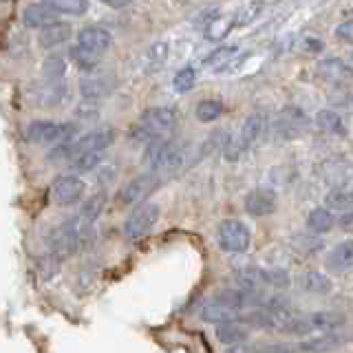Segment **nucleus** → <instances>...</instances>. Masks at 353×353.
<instances>
[{
    "instance_id": "f3484780",
    "label": "nucleus",
    "mask_w": 353,
    "mask_h": 353,
    "mask_svg": "<svg viewBox=\"0 0 353 353\" xmlns=\"http://www.w3.org/2000/svg\"><path fill=\"white\" fill-rule=\"evenodd\" d=\"M325 265L331 272H347L353 268V241H342L331 248L327 254Z\"/></svg>"
},
{
    "instance_id": "4468645a",
    "label": "nucleus",
    "mask_w": 353,
    "mask_h": 353,
    "mask_svg": "<svg viewBox=\"0 0 353 353\" xmlns=\"http://www.w3.org/2000/svg\"><path fill=\"white\" fill-rule=\"evenodd\" d=\"M214 331H216L219 342H223L225 347H230V345H243V342H248L250 334H252V327L239 318V320H230V323H223V325H216Z\"/></svg>"
},
{
    "instance_id": "6ab92c4d",
    "label": "nucleus",
    "mask_w": 353,
    "mask_h": 353,
    "mask_svg": "<svg viewBox=\"0 0 353 353\" xmlns=\"http://www.w3.org/2000/svg\"><path fill=\"white\" fill-rule=\"evenodd\" d=\"M325 179L331 183V188L336 185H349L353 181V165L347 159H329L323 165Z\"/></svg>"
},
{
    "instance_id": "79ce46f5",
    "label": "nucleus",
    "mask_w": 353,
    "mask_h": 353,
    "mask_svg": "<svg viewBox=\"0 0 353 353\" xmlns=\"http://www.w3.org/2000/svg\"><path fill=\"white\" fill-rule=\"evenodd\" d=\"M223 353H254V345H248V342H243V345H230L223 349Z\"/></svg>"
},
{
    "instance_id": "b1692460",
    "label": "nucleus",
    "mask_w": 353,
    "mask_h": 353,
    "mask_svg": "<svg viewBox=\"0 0 353 353\" xmlns=\"http://www.w3.org/2000/svg\"><path fill=\"white\" fill-rule=\"evenodd\" d=\"M115 82H110L108 77H99V75H88L80 80V93L88 99L93 97H104L113 91Z\"/></svg>"
},
{
    "instance_id": "c85d7f7f",
    "label": "nucleus",
    "mask_w": 353,
    "mask_h": 353,
    "mask_svg": "<svg viewBox=\"0 0 353 353\" xmlns=\"http://www.w3.org/2000/svg\"><path fill=\"white\" fill-rule=\"evenodd\" d=\"M42 3L62 16H84L88 11V0H42Z\"/></svg>"
},
{
    "instance_id": "7ed1b4c3",
    "label": "nucleus",
    "mask_w": 353,
    "mask_h": 353,
    "mask_svg": "<svg viewBox=\"0 0 353 353\" xmlns=\"http://www.w3.org/2000/svg\"><path fill=\"white\" fill-rule=\"evenodd\" d=\"M174 128H176L174 110L165 108V106H152L141 113L139 124L135 126V130H132V137L148 146L152 141L165 139Z\"/></svg>"
},
{
    "instance_id": "c756f323",
    "label": "nucleus",
    "mask_w": 353,
    "mask_h": 353,
    "mask_svg": "<svg viewBox=\"0 0 353 353\" xmlns=\"http://www.w3.org/2000/svg\"><path fill=\"white\" fill-rule=\"evenodd\" d=\"M104 208H106V192H97V194L86 199L77 214H80L84 221H88V223H95V221L99 219V214L104 212Z\"/></svg>"
},
{
    "instance_id": "2eb2a0df",
    "label": "nucleus",
    "mask_w": 353,
    "mask_h": 353,
    "mask_svg": "<svg viewBox=\"0 0 353 353\" xmlns=\"http://www.w3.org/2000/svg\"><path fill=\"white\" fill-rule=\"evenodd\" d=\"M318 73L320 77H325V80L334 82V84H340V82H351L353 80V69L340 58H327L318 64Z\"/></svg>"
},
{
    "instance_id": "5701e85b",
    "label": "nucleus",
    "mask_w": 353,
    "mask_h": 353,
    "mask_svg": "<svg viewBox=\"0 0 353 353\" xmlns=\"http://www.w3.org/2000/svg\"><path fill=\"white\" fill-rule=\"evenodd\" d=\"M305 126H307V115L303 113L301 108H296V106H287V108H283L281 121H279V128L285 132L287 137L298 135V132H301Z\"/></svg>"
},
{
    "instance_id": "f8f14e48",
    "label": "nucleus",
    "mask_w": 353,
    "mask_h": 353,
    "mask_svg": "<svg viewBox=\"0 0 353 353\" xmlns=\"http://www.w3.org/2000/svg\"><path fill=\"white\" fill-rule=\"evenodd\" d=\"M22 22L31 29H44L49 25H55V22H60V14H55V11L44 3H31L22 11Z\"/></svg>"
},
{
    "instance_id": "1a4fd4ad",
    "label": "nucleus",
    "mask_w": 353,
    "mask_h": 353,
    "mask_svg": "<svg viewBox=\"0 0 353 353\" xmlns=\"http://www.w3.org/2000/svg\"><path fill=\"white\" fill-rule=\"evenodd\" d=\"M159 185H161V174L143 172V174L135 176V179L128 181L124 188H121V190H119V201L124 203V205L143 203L152 192H157Z\"/></svg>"
},
{
    "instance_id": "c03bdc74",
    "label": "nucleus",
    "mask_w": 353,
    "mask_h": 353,
    "mask_svg": "<svg viewBox=\"0 0 353 353\" xmlns=\"http://www.w3.org/2000/svg\"><path fill=\"white\" fill-rule=\"evenodd\" d=\"M351 58H353V53H351Z\"/></svg>"
},
{
    "instance_id": "dca6fc26",
    "label": "nucleus",
    "mask_w": 353,
    "mask_h": 353,
    "mask_svg": "<svg viewBox=\"0 0 353 353\" xmlns=\"http://www.w3.org/2000/svg\"><path fill=\"white\" fill-rule=\"evenodd\" d=\"M340 345H342V338L329 331V334H320V336L296 342V351L298 353H327V351L338 349Z\"/></svg>"
},
{
    "instance_id": "6e6552de",
    "label": "nucleus",
    "mask_w": 353,
    "mask_h": 353,
    "mask_svg": "<svg viewBox=\"0 0 353 353\" xmlns=\"http://www.w3.org/2000/svg\"><path fill=\"white\" fill-rule=\"evenodd\" d=\"M86 183L82 181L80 174H62L51 183V201L60 208H71L75 203H80V199L84 196Z\"/></svg>"
},
{
    "instance_id": "412c9836",
    "label": "nucleus",
    "mask_w": 353,
    "mask_h": 353,
    "mask_svg": "<svg viewBox=\"0 0 353 353\" xmlns=\"http://www.w3.org/2000/svg\"><path fill=\"white\" fill-rule=\"evenodd\" d=\"M338 225V221L329 208H314L312 212L307 214V228L314 234H327Z\"/></svg>"
},
{
    "instance_id": "9b49d317",
    "label": "nucleus",
    "mask_w": 353,
    "mask_h": 353,
    "mask_svg": "<svg viewBox=\"0 0 353 353\" xmlns=\"http://www.w3.org/2000/svg\"><path fill=\"white\" fill-rule=\"evenodd\" d=\"M115 141V130L113 128H97L86 132L82 137H75L71 143V152H73V159L77 154L82 152H91V150H106L110 143Z\"/></svg>"
},
{
    "instance_id": "aec40b11",
    "label": "nucleus",
    "mask_w": 353,
    "mask_h": 353,
    "mask_svg": "<svg viewBox=\"0 0 353 353\" xmlns=\"http://www.w3.org/2000/svg\"><path fill=\"white\" fill-rule=\"evenodd\" d=\"M73 36V27L66 25V22H55V25H49L40 29V47L44 49H53V47H60V44H64L66 40H71Z\"/></svg>"
},
{
    "instance_id": "cd10ccee",
    "label": "nucleus",
    "mask_w": 353,
    "mask_h": 353,
    "mask_svg": "<svg viewBox=\"0 0 353 353\" xmlns=\"http://www.w3.org/2000/svg\"><path fill=\"white\" fill-rule=\"evenodd\" d=\"M261 130H263V117L261 115H250L245 121H243V126H241L239 135H236L243 150H248L252 143L259 139Z\"/></svg>"
},
{
    "instance_id": "f704fd0d",
    "label": "nucleus",
    "mask_w": 353,
    "mask_h": 353,
    "mask_svg": "<svg viewBox=\"0 0 353 353\" xmlns=\"http://www.w3.org/2000/svg\"><path fill=\"white\" fill-rule=\"evenodd\" d=\"M194 84H196V71L192 69V66H185V69L176 71V75L172 77V88L179 95L190 93L194 88Z\"/></svg>"
},
{
    "instance_id": "20e7f679",
    "label": "nucleus",
    "mask_w": 353,
    "mask_h": 353,
    "mask_svg": "<svg viewBox=\"0 0 353 353\" xmlns=\"http://www.w3.org/2000/svg\"><path fill=\"white\" fill-rule=\"evenodd\" d=\"M185 161V152L181 146H176L170 139L152 141L143 150V165H148V172L154 174H168L179 170Z\"/></svg>"
},
{
    "instance_id": "58836bf2",
    "label": "nucleus",
    "mask_w": 353,
    "mask_h": 353,
    "mask_svg": "<svg viewBox=\"0 0 353 353\" xmlns=\"http://www.w3.org/2000/svg\"><path fill=\"white\" fill-rule=\"evenodd\" d=\"M336 38L342 40V42H349L353 44V20H347V22H340V25L336 27Z\"/></svg>"
},
{
    "instance_id": "2f4dec72",
    "label": "nucleus",
    "mask_w": 353,
    "mask_h": 353,
    "mask_svg": "<svg viewBox=\"0 0 353 353\" xmlns=\"http://www.w3.org/2000/svg\"><path fill=\"white\" fill-rule=\"evenodd\" d=\"M223 113V104L216 102V99H203V102H199L196 108H194V115L199 121H203V124H210V121H216Z\"/></svg>"
},
{
    "instance_id": "473e14b6",
    "label": "nucleus",
    "mask_w": 353,
    "mask_h": 353,
    "mask_svg": "<svg viewBox=\"0 0 353 353\" xmlns=\"http://www.w3.org/2000/svg\"><path fill=\"white\" fill-rule=\"evenodd\" d=\"M236 55V47H221L214 53H210L205 58V64L212 66L214 71H225L232 66V58Z\"/></svg>"
},
{
    "instance_id": "ddd939ff",
    "label": "nucleus",
    "mask_w": 353,
    "mask_h": 353,
    "mask_svg": "<svg viewBox=\"0 0 353 353\" xmlns=\"http://www.w3.org/2000/svg\"><path fill=\"white\" fill-rule=\"evenodd\" d=\"M241 316H243L241 312H236L234 307L225 305L223 301H219L216 296L201 307V318L205 320V323L214 325V327L223 325V323H230V320H239Z\"/></svg>"
},
{
    "instance_id": "9d476101",
    "label": "nucleus",
    "mask_w": 353,
    "mask_h": 353,
    "mask_svg": "<svg viewBox=\"0 0 353 353\" xmlns=\"http://www.w3.org/2000/svg\"><path fill=\"white\" fill-rule=\"evenodd\" d=\"M243 208H245V212L254 219L270 216L276 212V208H279V196H276V192L270 190V188H256V190L245 194Z\"/></svg>"
},
{
    "instance_id": "7c9ffc66",
    "label": "nucleus",
    "mask_w": 353,
    "mask_h": 353,
    "mask_svg": "<svg viewBox=\"0 0 353 353\" xmlns=\"http://www.w3.org/2000/svg\"><path fill=\"white\" fill-rule=\"evenodd\" d=\"M236 25V20H234V16H219V18H214L212 22H208V29H205V36H208V40H212V42H216V40H223L228 33L232 31V27Z\"/></svg>"
},
{
    "instance_id": "a19ab883",
    "label": "nucleus",
    "mask_w": 353,
    "mask_h": 353,
    "mask_svg": "<svg viewBox=\"0 0 353 353\" xmlns=\"http://www.w3.org/2000/svg\"><path fill=\"white\" fill-rule=\"evenodd\" d=\"M323 47H325V44L320 42L318 38H305V42H303V49L307 53H318V51H323Z\"/></svg>"
},
{
    "instance_id": "393cba45",
    "label": "nucleus",
    "mask_w": 353,
    "mask_h": 353,
    "mask_svg": "<svg viewBox=\"0 0 353 353\" xmlns=\"http://www.w3.org/2000/svg\"><path fill=\"white\" fill-rule=\"evenodd\" d=\"M316 124H318L320 130L329 132V135H336V137H345L347 135L345 119H342L340 113H336V110H318Z\"/></svg>"
},
{
    "instance_id": "ea45409f",
    "label": "nucleus",
    "mask_w": 353,
    "mask_h": 353,
    "mask_svg": "<svg viewBox=\"0 0 353 353\" xmlns=\"http://www.w3.org/2000/svg\"><path fill=\"white\" fill-rule=\"evenodd\" d=\"M338 228L342 232H353V208L349 212H342V216L338 219Z\"/></svg>"
},
{
    "instance_id": "a211bd4d",
    "label": "nucleus",
    "mask_w": 353,
    "mask_h": 353,
    "mask_svg": "<svg viewBox=\"0 0 353 353\" xmlns=\"http://www.w3.org/2000/svg\"><path fill=\"white\" fill-rule=\"evenodd\" d=\"M298 285H301L305 292L316 294V296H325L334 290V281L320 270H305L301 274V279H298Z\"/></svg>"
},
{
    "instance_id": "a878e982",
    "label": "nucleus",
    "mask_w": 353,
    "mask_h": 353,
    "mask_svg": "<svg viewBox=\"0 0 353 353\" xmlns=\"http://www.w3.org/2000/svg\"><path fill=\"white\" fill-rule=\"evenodd\" d=\"M307 318H309V323H312L314 334L316 331H320V334H329V331L345 325V316L336 314V312H314V314H307Z\"/></svg>"
},
{
    "instance_id": "39448f33",
    "label": "nucleus",
    "mask_w": 353,
    "mask_h": 353,
    "mask_svg": "<svg viewBox=\"0 0 353 353\" xmlns=\"http://www.w3.org/2000/svg\"><path fill=\"white\" fill-rule=\"evenodd\" d=\"M77 124L71 121H49V119H38L29 124L27 128V141L31 143H44V146H58L64 141H73L77 135Z\"/></svg>"
},
{
    "instance_id": "4c0bfd02",
    "label": "nucleus",
    "mask_w": 353,
    "mask_h": 353,
    "mask_svg": "<svg viewBox=\"0 0 353 353\" xmlns=\"http://www.w3.org/2000/svg\"><path fill=\"white\" fill-rule=\"evenodd\" d=\"M60 265H62V261H60L58 256H53V254L47 252V254H44V256L40 259V272H42L44 279H51V276L58 274Z\"/></svg>"
},
{
    "instance_id": "f03ea898",
    "label": "nucleus",
    "mask_w": 353,
    "mask_h": 353,
    "mask_svg": "<svg viewBox=\"0 0 353 353\" xmlns=\"http://www.w3.org/2000/svg\"><path fill=\"white\" fill-rule=\"evenodd\" d=\"M110 47H113L110 31L99 25H91L77 33V42L71 49V58L80 69H93Z\"/></svg>"
},
{
    "instance_id": "4be33fe9",
    "label": "nucleus",
    "mask_w": 353,
    "mask_h": 353,
    "mask_svg": "<svg viewBox=\"0 0 353 353\" xmlns=\"http://www.w3.org/2000/svg\"><path fill=\"white\" fill-rule=\"evenodd\" d=\"M325 205L331 210V212H334V210H338V212H349L353 208V185L349 183V185L331 188L325 196Z\"/></svg>"
},
{
    "instance_id": "c9c22d12",
    "label": "nucleus",
    "mask_w": 353,
    "mask_h": 353,
    "mask_svg": "<svg viewBox=\"0 0 353 353\" xmlns=\"http://www.w3.org/2000/svg\"><path fill=\"white\" fill-rule=\"evenodd\" d=\"M165 55H168V44H165V42L152 44L150 51H148V58H146V62L150 64L146 71H157L159 66L165 62Z\"/></svg>"
},
{
    "instance_id": "0eeeda50",
    "label": "nucleus",
    "mask_w": 353,
    "mask_h": 353,
    "mask_svg": "<svg viewBox=\"0 0 353 353\" xmlns=\"http://www.w3.org/2000/svg\"><path fill=\"white\" fill-rule=\"evenodd\" d=\"M250 228L239 219H225L216 230V243L219 248L228 254H243L250 248Z\"/></svg>"
},
{
    "instance_id": "e433bc0d",
    "label": "nucleus",
    "mask_w": 353,
    "mask_h": 353,
    "mask_svg": "<svg viewBox=\"0 0 353 353\" xmlns=\"http://www.w3.org/2000/svg\"><path fill=\"white\" fill-rule=\"evenodd\" d=\"M263 9V3H259V0H254V3H248L245 7L239 9V14L234 16L236 25H250L252 20H256V16L261 14Z\"/></svg>"
},
{
    "instance_id": "72a5a7b5",
    "label": "nucleus",
    "mask_w": 353,
    "mask_h": 353,
    "mask_svg": "<svg viewBox=\"0 0 353 353\" xmlns=\"http://www.w3.org/2000/svg\"><path fill=\"white\" fill-rule=\"evenodd\" d=\"M42 73L47 77L49 84H60L66 73V62L60 58V55H51V58H47V62H44Z\"/></svg>"
},
{
    "instance_id": "37998d69",
    "label": "nucleus",
    "mask_w": 353,
    "mask_h": 353,
    "mask_svg": "<svg viewBox=\"0 0 353 353\" xmlns=\"http://www.w3.org/2000/svg\"><path fill=\"white\" fill-rule=\"evenodd\" d=\"M99 3L106 7H113V9H124L132 3V0H99Z\"/></svg>"
},
{
    "instance_id": "bb28decb",
    "label": "nucleus",
    "mask_w": 353,
    "mask_h": 353,
    "mask_svg": "<svg viewBox=\"0 0 353 353\" xmlns=\"http://www.w3.org/2000/svg\"><path fill=\"white\" fill-rule=\"evenodd\" d=\"M104 161V150H91V152H82L69 163V168L73 174H84V172H93L99 168V163Z\"/></svg>"
},
{
    "instance_id": "423d86ee",
    "label": "nucleus",
    "mask_w": 353,
    "mask_h": 353,
    "mask_svg": "<svg viewBox=\"0 0 353 353\" xmlns=\"http://www.w3.org/2000/svg\"><path fill=\"white\" fill-rule=\"evenodd\" d=\"M159 214H161L159 203H154V201H143V203H139L128 214V219L124 221V236L128 241H139V239H143L154 225H157Z\"/></svg>"
},
{
    "instance_id": "f257e3e1",
    "label": "nucleus",
    "mask_w": 353,
    "mask_h": 353,
    "mask_svg": "<svg viewBox=\"0 0 353 353\" xmlns=\"http://www.w3.org/2000/svg\"><path fill=\"white\" fill-rule=\"evenodd\" d=\"M93 239H95V223H88L80 214H75L49 230V234L44 236V248L60 261H66L75 256V254H80L82 250H86Z\"/></svg>"
}]
</instances>
